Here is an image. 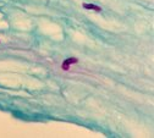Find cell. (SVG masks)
I'll list each match as a JSON object with an SVG mask.
<instances>
[{
	"label": "cell",
	"instance_id": "7a4b0ae2",
	"mask_svg": "<svg viewBox=\"0 0 154 138\" xmlns=\"http://www.w3.org/2000/svg\"><path fill=\"white\" fill-rule=\"evenodd\" d=\"M83 7L87 10H93V11H97V12H99V11H102L100 9V6H97V5H93V4H83Z\"/></svg>",
	"mask_w": 154,
	"mask_h": 138
},
{
	"label": "cell",
	"instance_id": "6da1fadb",
	"mask_svg": "<svg viewBox=\"0 0 154 138\" xmlns=\"http://www.w3.org/2000/svg\"><path fill=\"white\" fill-rule=\"evenodd\" d=\"M77 62H78V59H77V58H68V59H66L63 62V70L67 71L68 67H70L72 64H77Z\"/></svg>",
	"mask_w": 154,
	"mask_h": 138
}]
</instances>
